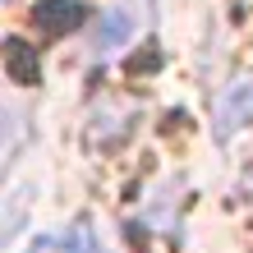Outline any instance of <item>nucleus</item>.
Instances as JSON below:
<instances>
[{"label":"nucleus","mask_w":253,"mask_h":253,"mask_svg":"<svg viewBox=\"0 0 253 253\" xmlns=\"http://www.w3.org/2000/svg\"><path fill=\"white\" fill-rule=\"evenodd\" d=\"M33 253H83V235H51V240H37Z\"/></svg>","instance_id":"20e7f679"},{"label":"nucleus","mask_w":253,"mask_h":253,"mask_svg":"<svg viewBox=\"0 0 253 253\" xmlns=\"http://www.w3.org/2000/svg\"><path fill=\"white\" fill-rule=\"evenodd\" d=\"M244 120H253V79L249 83H240L235 92L226 97V106H221V125H216V133L221 138H230L235 129H240Z\"/></svg>","instance_id":"f03ea898"},{"label":"nucleus","mask_w":253,"mask_h":253,"mask_svg":"<svg viewBox=\"0 0 253 253\" xmlns=\"http://www.w3.org/2000/svg\"><path fill=\"white\" fill-rule=\"evenodd\" d=\"M5 55L14 60V79H19V83H37V60H33V55L23 60V55H19V42H5Z\"/></svg>","instance_id":"39448f33"},{"label":"nucleus","mask_w":253,"mask_h":253,"mask_svg":"<svg viewBox=\"0 0 253 253\" xmlns=\"http://www.w3.org/2000/svg\"><path fill=\"white\" fill-rule=\"evenodd\" d=\"M87 19V9L79 5V0H42V5L33 9V23L42 28V33H51V37H60L69 33V28H79Z\"/></svg>","instance_id":"f257e3e1"},{"label":"nucleus","mask_w":253,"mask_h":253,"mask_svg":"<svg viewBox=\"0 0 253 253\" xmlns=\"http://www.w3.org/2000/svg\"><path fill=\"white\" fill-rule=\"evenodd\" d=\"M125 37H129V19H125V14H111V19H106V33H97V51L106 55V51L120 46Z\"/></svg>","instance_id":"7ed1b4c3"}]
</instances>
